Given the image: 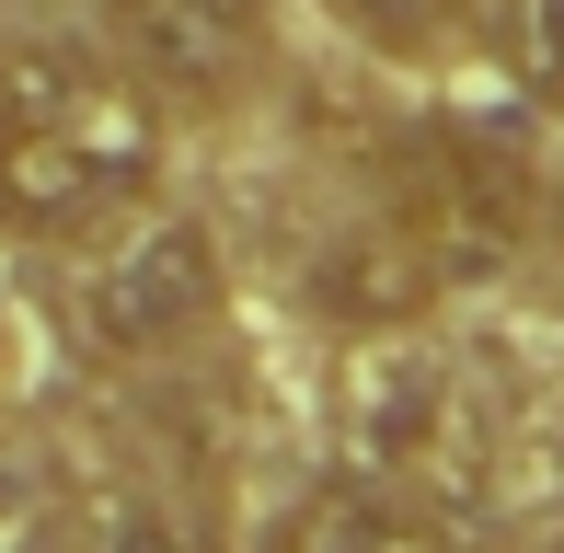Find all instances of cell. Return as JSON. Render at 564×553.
<instances>
[{
  "label": "cell",
  "mask_w": 564,
  "mask_h": 553,
  "mask_svg": "<svg viewBox=\"0 0 564 553\" xmlns=\"http://www.w3.org/2000/svg\"><path fill=\"white\" fill-rule=\"evenodd\" d=\"M162 173V93L58 35L0 46V231L93 242Z\"/></svg>",
  "instance_id": "cell-1"
},
{
  "label": "cell",
  "mask_w": 564,
  "mask_h": 553,
  "mask_svg": "<svg viewBox=\"0 0 564 553\" xmlns=\"http://www.w3.org/2000/svg\"><path fill=\"white\" fill-rule=\"evenodd\" d=\"M219 312V231L185 208H127L93 231V265L69 276V323L93 358H162Z\"/></svg>",
  "instance_id": "cell-2"
},
{
  "label": "cell",
  "mask_w": 564,
  "mask_h": 553,
  "mask_svg": "<svg viewBox=\"0 0 564 553\" xmlns=\"http://www.w3.org/2000/svg\"><path fill=\"white\" fill-rule=\"evenodd\" d=\"M105 23L162 105H230L265 69V0H105Z\"/></svg>",
  "instance_id": "cell-3"
},
{
  "label": "cell",
  "mask_w": 564,
  "mask_h": 553,
  "mask_svg": "<svg viewBox=\"0 0 564 553\" xmlns=\"http://www.w3.org/2000/svg\"><path fill=\"white\" fill-rule=\"evenodd\" d=\"M438 289H449V265H438V242H426L403 208L357 219V231H335V242L312 254V312L357 323V335H392V323H415Z\"/></svg>",
  "instance_id": "cell-4"
},
{
  "label": "cell",
  "mask_w": 564,
  "mask_h": 553,
  "mask_svg": "<svg viewBox=\"0 0 564 553\" xmlns=\"http://www.w3.org/2000/svg\"><path fill=\"white\" fill-rule=\"evenodd\" d=\"M276 553H460L449 519L426 508L403 473H323L312 496L289 508V531H276Z\"/></svg>",
  "instance_id": "cell-5"
},
{
  "label": "cell",
  "mask_w": 564,
  "mask_h": 553,
  "mask_svg": "<svg viewBox=\"0 0 564 553\" xmlns=\"http://www.w3.org/2000/svg\"><path fill=\"white\" fill-rule=\"evenodd\" d=\"M346 426H357V462L369 473H438L449 462V438H460V404H449V369H426V358H369L357 369V392H346Z\"/></svg>",
  "instance_id": "cell-6"
},
{
  "label": "cell",
  "mask_w": 564,
  "mask_h": 553,
  "mask_svg": "<svg viewBox=\"0 0 564 553\" xmlns=\"http://www.w3.org/2000/svg\"><path fill=\"white\" fill-rule=\"evenodd\" d=\"M69 553H185V531H173V508L150 485H105L69 519Z\"/></svg>",
  "instance_id": "cell-7"
},
{
  "label": "cell",
  "mask_w": 564,
  "mask_h": 553,
  "mask_svg": "<svg viewBox=\"0 0 564 553\" xmlns=\"http://www.w3.org/2000/svg\"><path fill=\"white\" fill-rule=\"evenodd\" d=\"M460 12H473V0H335V23H346V35L392 46V58H426L438 35H460Z\"/></svg>",
  "instance_id": "cell-8"
},
{
  "label": "cell",
  "mask_w": 564,
  "mask_h": 553,
  "mask_svg": "<svg viewBox=\"0 0 564 553\" xmlns=\"http://www.w3.org/2000/svg\"><path fill=\"white\" fill-rule=\"evenodd\" d=\"M519 69L542 105H564V0H519Z\"/></svg>",
  "instance_id": "cell-9"
}]
</instances>
